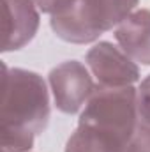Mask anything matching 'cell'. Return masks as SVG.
<instances>
[{
	"instance_id": "6da1fadb",
	"label": "cell",
	"mask_w": 150,
	"mask_h": 152,
	"mask_svg": "<svg viewBox=\"0 0 150 152\" xmlns=\"http://www.w3.org/2000/svg\"><path fill=\"white\" fill-rule=\"evenodd\" d=\"M0 127L23 129L36 136L48 129L51 117V92L36 71L2 64Z\"/></svg>"
},
{
	"instance_id": "7a4b0ae2",
	"label": "cell",
	"mask_w": 150,
	"mask_h": 152,
	"mask_svg": "<svg viewBox=\"0 0 150 152\" xmlns=\"http://www.w3.org/2000/svg\"><path fill=\"white\" fill-rule=\"evenodd\" d=\"M140 0H71L50 14V27L58 39L71 44H92L115 30Z\"/></svg>"
},
{
	"instance_id": "3957f363",
	"label": "cell",
	"mask_w": 150,
	"mask_h": 152,
	"mask_svg": "<svg viewBox=\"0 0 150 152\" xmlns=\"http://www.w3.org/2000/svg\"><path fill=\"white\" fill-rule=\"evenodd\" d=\"M48 85L57 110L66 115H76L83 110L97 83L87 64L66 60L50 71Z\"/></svg>"
},
{
	"instance_id": "277c9868",
	"label": "cell",
	"mask_w": 150,
	"mask_h": 152,
	"mask_svg": "<svg viewBox=\"0 0 150 152\" xmlns=\"http://www.w3.org/2000/svg\"><path fill=\"white\" fill-rule=\"evenodd\" d=\"M85 64L97 85L131 87L140 81V66L111 41H97L85 55Z\"/></svg>"
},
{
	"instance_id": "5b68a950",
	"label": "cell",
	"mask_w": 150,
	"mask_h": 152,
	"mask_svg": "<svg viewBox=\"0 0 150 152\" xmlns=\"http://www.w3.org/2000/svg\"><path fill=\"white\" fill-rule=\"evenodd\" d=\"M4 2V53L18 51L36 37L41 25V11L34 0Z\"/></svg>"
},
{
	"instance_id": "8992f818",
	"label": "cell",
	"mask_w": 150,
	"mask_h": 152,
	"mask_svg": "<svg viewBox=\"0 0 150 152\" xmlns=\"http://www.w3.org/2000/svg\"><path fill=\"white\" fill-rule=\"evenodd\" d=\"M113 37L138 66H150V9L133 11L113 30Z\"/></svg>"
},
{
	"instance_id": "52a82bcc",
	"label": "cell",
	"mask_w": 150,
	"mask_h": 152,
	"mask_svg": "<svg viewBox=\"0 0 150 152\" xmlns=\"http://www.w3.org/2000/svg\"><path fill=\"white\" fill-rule=\"evenodd\" d=\"M2 152H32L36 143V134L23 129L0 127Z\"/></svg>"
},
{
	"instance_id": "ba28073f",
	"label": "cell",
	"mask_w": 150,
	"mask_h": 152,
	"mask_svg": "<svg viewBox=\"0 0 150 152\" xmlns=\"http://www.w3.org/2000/svg\"><path fill=\"white\" fill-rule=\"evenodd\" d=\"M138 112L140 120L150 124V75L138 85Z\"/></svg>"
},
{
	"instance_id": "9c48e42d",
	"label": "cell",
	"mask_w": 150,
	"mask_h": 152,
	"mask_svg": "<svg viewBox=\"0 0 150 152\" xmlns=\"http://www.w3.org/2000/svg\"><path fill=\"white\" fill-rule=\"evenodd\" d=\"M129 152H150V124L140 120L136 133L129 143Z\"/></svg>"
},
{
	"instance_id": "30bf717a",
	"label": "cell",
	"mask_w": 150,
	"mask_h": 152,
	"mask_svg": "<svg viewBox=\"0 0 150 152\" xmlns=\"http://www.w3.org/2000/svg\"><path fill=\"white\" fill-rule=\"evenodd\" d=\"M37 4L39 11L41 12H46V14H53L55 11L62 9L66 4H69L71 0H34Z\"/></svg>"
}]
</instances>
